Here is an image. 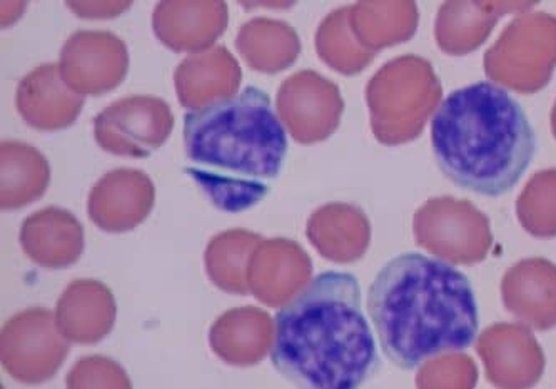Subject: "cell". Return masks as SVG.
Returning a JSON list of instances; mask_svg holds the SVG:
<instances>
[{"mask_svg": "<svg viewBox=\"0 0 556 389\" xmlns=\"http://www.w3.org/2000/svg\"><path fill=\"white\" fill-rule=\"evenodd\" d=\"M362 303L353 274L316 276L276 314V372L298 388L311 389H354L371 379L380 357Z\"/></svg>", "mask_w": 556, "mask_h": 389, "instance_id": "cell-1", "label": "cell"}, {"mask_svg": "<svg viewBox=\"0 0 556 389\" xmlns=\"http://www.w3.org/2000/svg\"><path fill=\"white\" fill-rule=\"evenodd\" d=\"M368 313L384 356L406 372L470 348L480 326L470 279L419 253L400 254L376 274Z\"/></svg>", "mask_w": 556, "mask_h": 389, "instance_id": "cell-2", "label": "cell"}, {"mask_svg": "<svg viewBox=\"0 0 556 389\" xmlns=\"http://www.w3.org/2000/svg\"><path fill=\"white\" fill-rule=\"evenodd\" d=\"M431 148L453 185L488 198L508 195L536 152L523 108L502 87L477 83L456 89L431 121Z\"/></svg>", "mask_w": 556, "mask_h": 389, "instance_id": "cell-3", "label": "cell"}, {"mask_svg": "<svg viewBox=\"0 0 556 389\" xmlns=\"http://www.w3.org/2000/svg\"><path fill=\"white\" fill-rule=\"evenodd\" d=\"M185 151L195 170L235 179H276L288 139L268 92L250 86L235 98L188 112Z\"/></svg>", "mask_w": 556, "mask_h": 389, "instance_id": "cell-4", "label": "cell"}, {"mask_svg": "<svg viewBox=\"0 0 556 389\" xmlns=\"http://www.w3.org/2000/svg\"><path fill=\"white\" fill-rule=\"evenodd\" d=\"M365 96L378 142L402 146L421 136L443 99V86L428 59L408 54L387 62L369 80Z\"/></svg>", "mask_w": 556, "mask_h": 389, "instance_id": "cell-5", "label": "cell"}, {"mask_svg": "<svg viewBox=\"0 0 556 389\" xmlns=\"http://www.w3.org/2000/svg\"><path fill=\"white\" fill-rule=\"evenodd\" d=\"M484 73L500 87L536 95L552 83L556 68V17L531 12L509 22L484 52Z\"/></svg>", "mask_w": 556, "mask_h": 389, "instance_id": "cell-6", "label": "cell"}, {"mask_svg": "<svg viewBox=\"0 0 556 389\" xmlns=\"http://www.w3.org/2000/svg\"><path fill=\"white\" fill-rule=\"evenodd\" d=\"M419 248L446 263L475 266L493 248L492 224L473 202L452 196L428 199L413 217Z\"/></svg>", "mask_w": 556, "mask_h": 389, "instance_id": "cell-7", "label": "cell"}, {"mask_svg": "<svg viewBox=\"0 0 556 389\" xmlns=\"http://www.w3.org/2000/svg\"><path fill=\"white\" fill-rule=\"evenodd\" d=\"M52 311L33 308L5 323L0 338V357L5 372L26 385H40L54 378L70 354Z\"/></svg>", "mask_w": 556, "mask_h": 389, "instance_id": "cell-8", "label": "cell"}, {"mask_svg": "<svg viewBox=\"0 0 556 389\" xmlns=\"http://www.w3.org/2000/svg\"><path fill=\"white\" fill-rule=\"evenodd\" d=\"M174 129L169 104L155 96H129L99 112L94 137L99 148L123 158H149L163 148Z\"/></svg>", "mask_w": 556, "mask_h": 389, "instance_id": "cell-9", "label": "cell"}, {"mask_svg": "<svg viewBox=\"0 0 556 389\" xmlns=\"http://www.w3.org/2000/svg\"><path fill=\"white\" fill-rule=\"evenodd\" d=\"M276 108L294 141L311 146L337 133L344 101L340 87L332 80L315 71H300L279 87Z\"/></svg>", "mask_w": 556, "mask_h": 389, "instance_id": "cell-10", "label": "cell"}, {"mask_svg": "<svg viewBox=\"0 0 556 389\" xmlns=\"http://www.w3.org/2000/svg\"><path fill=\"white\" fill-rule=\"evenodd\" d=\"M62 79L80 96H102L124 83L129 52L119 37L104 30H80L61 51Z\"/></svg>", "mask_w": 556, "mask_h": 389, "instance_id": "cell-11", "label": "cell"}, {"mask_svg": "<svg viewBox=\"0 0 556 389\" xmlns=\"http://www.w3.org/2000/svg\"><path fill=\"white\" fill-rule=\"evenodd\" d=\"M477 353L483 361L488 381L496 388H531L545 373V353L527 325L490 326L478 338Z\"/></svg>", "mask_w": 556, "mask_h": 389, "instance_id": "cell-12", "label": "cell"}, {"mask_svg": "<svg viewBox=\"0 0 556 389\" xmlns=\"http://www.w3.org/2000/svg\"><path fill=\"white\" fill-rule=\"evenodd\" d=\"M154 201L151 177L138 170L121 167L96 183L87 201V213L102 231L121 235L144 223Z\"/></svg>", "mask_w": 556, "mask_h": 389, "instance_id": "cell-13", "label": "cell"}, {"mask_svg": "<svg viewBox=\"0 0 556 389\" xmlns=\"http://www.w3.org/2000/svg\"><path fill=\"white\" fill-rule=\"evenodd\" d=\"M311 274V258L298 242L285 238L266 239L251 256L248 285L257 301L279 308L303 291Z\"/></svg>", "mask_w": 556, "mask_h": 389, "instance_id": "cell-14", "label": "cell"}, {"mask_svg": "<svg viewBox=\"0 0 556 389\" xmlns=\"http://www.w3.org/2000/svg\"><path fill=\"white\" fill-rule=\"evenodd\" d=\"M536 2L506 0H450L443 2L434 22L438 48L448 55H466L486 42L496 22L506 14H523Z\"/></svg>", "mask_w": 556, "mask_h": 389, "instance_id": "cell-15", "label": "cell"}, {"mask_svg": "<svg viewBox=\"0 0 556 389\" xmlns=\"http://www.w3.org/2000/svg\"><path fill=\"white\" fill-rule=\"evenodd\" d=\"M229 11L220 0H166L152 14V29L174 52H203L228 27Z\"/></svg>", "mask_w": 556, "mask_h": 389, "instance_id": "cell-16", "label": "cell"}, {"mask_svg": "<svg viewBox=\"0 0 556 389\" xmlns=\"http://www.w3.org/2000/svg\"><path fill=\"white\" fill-rule=\"evenodd\" d=\"M506 311L528 328L549 331L556 326V264L530 258L509 267L503 276Z\"/></svg>", "mask_w": 556, "mask_h": 389, "instance_id": "cell-17", "label": "cell"}, {"mask_svg": "<svg viewBox=\"0 0 556 389\" xmlns=\"http://www.w3.org/2000/svg\"><path fill=\"white\" fill-rule=\"evenodd\" d=\"M15 105L22 120L34 129L62 130L76 123L84 96L65 84L58 64H43L21 80Z\"/></svg>", "mask_w": 556, "mask_h": 389, "instance_id": "cell-18", "label": "cell"}, {"mask_svg": "<svg viewBox=\"0 0 556 389\" xmlns=\"http://www.w3.org/2000/svg\"><path fill=\"white\" fill-rule=\"evenodd\" d=\"M242 71L226 46L188 55L174 74L182 108L199 111L238 96Z\"/></svg>", "mask_w": 556, "mask_h": 389, "instance_id": "cell-19", "label": "cell"}, {"mask_svg": "<svg viewBox=\"0 0 556 389\" xmlns=\"http://www.w3.org/2000/svg\"><path fill=\"white\" fill-rule=\"evenodd\" d=\"M116 313V300L108 286L96 279H77L59 298L55 319L65 339L96 344L113 331Z\"/></svg>", "mask_w": 556, "mask_h": 389, "instance_id": "cell-20", "label": "cell"}, {"mask_svg": "<svg viewBox=\"0 0 556 389\" xmlns=\"http://www.w3.org/2000/svg\"><path fill=\"white\" fill-rule=\"evenodd\" d=\"M21 244L24 253L39 266L65 269L83 256V224L70 211L52 205L24 221Z\"/></svg>", "mask_w": 556, "mask_h": 389, "instance_id": "cell-21", "label": "cell"}, {"mask_svg": "<svg viewBox=\"0 0 556 389\" xmlns=\"http://www.w3.org/2000/svg\"><path fill=\"white\" fill-rule=\"evenodd\" d=\"M306 236L325 260L350 264L368 251L371 223L358 205L331 202L311 214Z\"/></svg>", "mask_w": 556, "mask_h": 389, "instance_id": "cell-22", "label": "cell"}, {"mask_svg": "<svg viewBox=\"0 0 556 389\" xmlns=\"http://www.w3.org/2000/svg\"><path fill=\"white\" fill-rule=\"evenodd\" d=\"M275 341V323L260 308H236L211 326V350L231 366L248 368L261 363Z\"/></svg>", "mask_w": 556, "mask_h": 389, "instance_id": "cell-23", "label": "cell"}, {"mask_svg": "<svg viewBox=\"0 0 556 389\" xmlns=\"http://www.w3.org/2000/svg\"><path fill=\"white\" fill-rule=\"evenodd\" d=\"M350 17L356 39L375 54L412 40L419 22L418 5L413 0H363L351 5Z\"/></svg>", "mask_w": 556, "mask_h": 389, "instance_id": "cell-24", "label": "cell"}, {"mask_svg": "<svg viewBox=\"0 0 556 389\" xmlns=\"http://www.w3.org/2000/svg\"><path fill=\"white\" fill-rule=\"evenodd\" d=\"M51 167L42 152L26 142L0 146V208L15 211L33 204L48 191Z\"/></svg>", "mask_w": 556, "mask_h": 389, "instance_id": "cell-25", "label": "cell"}, {"mask_svg": "<svg viewBox=\"0 0 556 389\" xmlns=\"http://www.w3.org/2000/svg\"><path fill=\"white\" fill-rule=\"evenodd\" d=\"M236 48L251 68L273 76L296 62L301 40L296 30L286 22L261 17L242 24L236 37Z\"/></svg>", "mask_w": 556, "mask_h": 389, "instance_id": "cell-26", "label": "cell"}, {"mask_svg": "<svg viewBox=\"0 0 556 389\" xmlns=\"http://www.w3.org/2000/svg\"><path fill=\"white\" fill-rule=\"evenodd\" d=\"M263 238L247 229H229L214 236L204 253L206 273L214 286L229 294L247 296L251 256Z\"/></svg>", "mask_w": 556, "mask_h": 389, "instance_id": "cell-27", "label": "cell"}, {"mask_svg": "<svg viewBox=\"0 0 556 389\" xmlns=\"http://www.w3.org/2000/svg\"><path fill=\"white\" fill-rule=\"evenodd\" d=\"M350 15L351 8L337 9L323 18L316 33L319 59L343 76L363 73L376 58L375 52L363 48L354 36Z\"/></svg>", "mask_w": 556, "mask_h": 389, "instance_id": "cell-28", "label": "cell"}, {"mask_svg": "<svg viewBox=\"0 0 556 389\" xmlns=\"http://www.w3.org/2000/svg\"><path fill=\"white\" fill-rule=\"evenodd\" d=\"M517 217L533 238H555L556 170L540 171L528 180L517 201Z\"/></svg>", "mask_w": 556, "mask_h": 389, "instance_id": "cell-29", "label": "cell"}, {"mask_svg": "<svg viewBox=\"0 0 556 389\" xmlns=\"http://www.w3.org/2000/svg\"><path fill=\"white\" fill-rule=\"evenodd\" d=\"M185 173L194 179L199 188L203 189L204 195L217 210L226 213H241L250 210L269 192L268 186L260 180L217 176L195 167H186Z\"/></svg>", "mask_w": 556, "mask_h": 389, "instance_id": "cell-30", "label": "cell"}, {"mask_svg": "<svg viewBox=\"0 0 556 389\" xmlns=\"http://www.w3.org/2000/svg\"><path fill=\"white\" fill-rule=\"evenodd\" d=\"M478 382V368L468 354H444L428 360L416 375V386L422 389H471Z\"/></svg>", "mask_w": 556, "mask_h": 389, "instance_id": "cell-31", "label": "cell"}, {"mask_svg": "<svg viewBox=\"0 0 556 389\" xmlns=\"http://www.w3.org/2000/svg\"><path fill=\"white\" fill-rule=\"evenodd\" d=\"M67 388H130L129 378L113 360L87 356L77 361L67 375Z\"/></svg>", "mask_w": 556, "mask_h": 389, "instance_id": "cell-32", "label": "cell"}, {"mask_svg": "<svg viewBox=\"0 0 556 389\" xmlns=\"http://www.w3.org/2000/svg\"><path fill=\"white\" fill-rule=\"evenodd\" d=\"M549 126H552L553 137L556 139V101L552 109V116H549Z\"/></svg>", "mask_w": 556, "mask_h": 389, "instance_id": "cell-33", "label": "cell"}]
</instances>
